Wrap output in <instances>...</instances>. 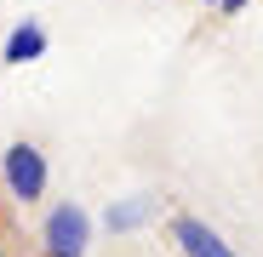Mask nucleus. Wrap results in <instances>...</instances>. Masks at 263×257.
Segmentation results:
<instances>
[{
    "label": "nucleus",
    "instance_id": "423d86ee",
    "mask_svg": "<svg viewBox=\"0 0 263 257\" xmlns=\"http://www.w3.org/2000/svg\"><path fill=\"white\" fill-rule=\"evenodd\" d=\"M212 6H217V0H212Z\"/></svg>",
    "mask_w": 263,
    "mask_h": 257
},
{
    "label": "nucleus",
    "instance_id": "39448f33",
    "mask_svg": "<svg viewBox=\"0 0 263 257\" xmlns=\"http://www.w3.org/2000/svg\"><path fill=\"white\" fill-rule=\"evenodd\" d=\"M217 6H223V12H240V6H246V0H217Z\"/></svg>",
    "mask_w": 263,
    "mask_h": 257
},
{
    "label": "nucleus",
    "instance_id": "20e7f679",
    "mask_svg": "<svg viewBox=\"0 0 263 257\" xmlns=\"http://www.w3.org/2000/svg\"><path fill=\"white\" fill-rule=\"evenodd\" d=\"M40 52H46V29H40V23H17L12 40H6V63H29Z\"/></svg>",
    "mask_w": 263,
    "mask_h": 257
},
{
    "label": "nucleus",
    "instance_id": "f03ea898",
    "mask_svg": "<svg viewBox=\"0 0 263 257\" xmlns=\"http://www.w3.org/2000/svg\"><path fill=\"white\" fill-rule=\"evenodd\" d=\"M86 234H92V223H86L80 206H58L52 218H46V246H52V257H80Z\"/></svg>",
    "mask_w": 263,
    "mask_h": 257
},
{
    "label": "nucleus",
    "instance_id": "f257e3e1",
    "mask_svg": "<svg viewBox=\"0 0 263 257\" xmlns=\"http://www.w3.org/2000/svg\"><path fill=\"white\" fill-rule=\"evenodd\" d=\"M6 189L17 200H40V189H46V160H40V149H29V143L6 149Z\"/></svg>",
    "mask_w": 263,
    "mask_h": 257
},
{
    "label": "nucleus",
    "instance_id": "7ed1b4c3",
    "mask_svg": "<svg viewBox=\"0 0 263 257\" xmlns=\"http://www.w3.org/2000/svg\"><path fill=\"white\" fill-rule=\"evenodd\" d=\"M178 246H183L189 257H235L223 240H217L206 223H195V218H183V223H178Z\"/></svg>",
    "mask_w": 263,
    "mask_h": 257
}]
</instances>
